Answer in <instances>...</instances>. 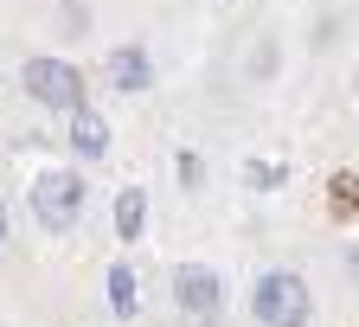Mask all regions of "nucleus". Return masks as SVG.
Instances as JSON below:
<instances>
[{"mask_svg":"<svg viewBox=\"0 0 359 327\" xmlns=\"http://www.w3.org/2000/svg\"><path fill=\"white\" fill-rule=\"evenodd\" d=\"M71 148H77L83 161H103V154H109V122L90 116V109H77V116H71Z\"/></svg>","mask_w":359,"mask_h":327,"instance_id":"0eeeda50","label":"nucleus"},{"mask_svg":"<svg viewBox=\"0 0 359 327\" xmlns=\"http://www.w3.org/2000/svg\"><path fill=\"white\" fill-rule=\"evenodd\" d=\"M142 231H148V193H142V186H122V193H116V238L135 244Z\"/></svg>","mask_w":359,"mask_h":327,"instance_id":"423d86ee","label":"nucleus"},{"mask_svg":"<svg viewBox=\"0 0 359 327\" xmlns=\"http://www.w3.org/2000/svg\"><path fill=\"white\" fill-rule=\"evenodd\" d=\"M109 84H116V90H148V84H154L142 45H116V52H109Z\"/></svg>","mask_w":359,"mask_h":327,"instance_id":"39448f33","label":"nucleus"},{"mask_svg":"<svg viewBox=\"0 0 359 327\" xmlns=\"http://www.w3.org/2000/svg\"><path fill=\"white\" fill-rule=\"evenodd\" d=\"M103 289H109V308H116L122 321L142 308V295H135V269H128V263H109V283H103Z\"/></svg>","mask_w":359,"mask_h":327,"instance_id":"6e6552de","label":"nucleus"},{"mask_svg":"<svg viewBox=\"0 0 359 327\" xmlns=\"http://www.w3.org/2000/svg\"><path fill=\"white\" fill-rule=\"evenodd\" d=\"M77 212H83V173H71V167L39 173V186H32V218L45 231H71Z\"/></svg>","mask_w":359,"mask_h":327,"instance_id":"7ed1b4c3","label":"nucleus"},{"mask_svg":"<svg viewBox=\"0 0 359 327\" xmlns=\"http://www.w3.org/2000/svg\"><path fill=\"white\" fill-rule=\"evenodd\" d=\"M244 180L257 186V193H269V186H283V161H250V167H244Z\"/></svg>","mask_w":359,"mask_h":327,"instance_id":"1a4fd4ad","label":"nucleus"},{"mask_svg":"<svg viewBox=\"0 0 359 327\" xmlns=\"http://www.w3.org/2000/svg\"><path fill=\"white\" fill-rule=\"evenodd\" d=\"M269 71H276V45H257L250 52V77H269Z\"/></svg>","mask_w":359,"mask_h":327,"instance_id":"9d476101","label":"nucleus"},{"mask_svg":"<svg viewBox=\"0 0 359 327\" xmlns=\"http://www.w3.org/2000/svg\"><path fill=\"white\" fill-rule=\"evenodd\" d=\"M7 231H13V212H7V199H0V244H7Z\"/></svg>","mask_w":359,"mask_h":327,"instance_id":"ddd939ff","label":"nucleus"},{"mask_svg":"<svg viewBox=\"0 0 359 327\" xmlns=\"http://www.w3.org/2000/svg\"><path fill=\"white\" fill-rule=\"evenodd\" d=\"M173 302L187 308V314H218V302H224V283H218V269H205V263H187V269H173Z\"/></svg>","mask_w":359,"mask_h":327,"instance_id":"20e7f679","label":"nucleus"},{"mask_svg":"<svg viewBox=\"0 0 359 327\" xmlns=\"http://www.w3.org/2000/svg\"><path fill=\"white\" fill-rule=\"evenodd\" d=\"M180 180H187V186H205V161L199 154H180Z\"/></svg>","mask_w":359,"mask_h":327,"instance_id":"9b49d317","label":"nucleus"},{"mask_svg":"<svg viewBox=\"0 0 359 327\" xmlns=\"http://www.w3.org/2000/svg\"><path fill=\"white\" fill-rule=\"evenodd\" d=\"M58 20H65V26H71V39H83V7H77V0H71V7H65V13H58Z\"/></svg>","mask_w":359,"mask_h":327,"instance_id":"f8f14e48","label":"nucleus"},{"mask_svg":"<svg viewBox=\"0 0 359 327\" xmlns=\"http://www.w3.org/2000/svg\"><path fill=\"white\" fill-rule=\"evenodd\" d=\"M20 84H26V97L45 103V109H65V116L83 109V71L65 65V58H26Z\"/></svg>","mask_w":359,"mask_h":327,"instance_id":"f03ea898","label":"nucleus"},{"mask_svg":"<svg viewBox=\"0 0 359 327\" xmlns=\"http://www.w3.org/2000/svg\"><path fill=\"white\" fill-rule=\"evenodd\" d=\"M250 321L257 327H308L314 321V289L295 269H263L250 289Z\"/></svg>","mask_w":359,"mask_h":327,"instance_id":"f257e3e1","label":"nucleus"}]
</instances>
